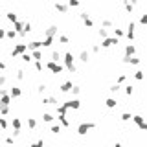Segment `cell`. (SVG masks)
Here are the masks:
<instances>
[{"mask_svg": "<svg viewBox=\"0 0 147 147\" xmlns=\"http://www.w3.org/2000/svg\"><path fill=\"white\" fill-rule=\"evenodd\" d=\"M11 94H13V96H20V90H18V88H13V90H11Z\"/></svg>", "mask_w": 147, "mask_h": 147, "instance_id": "1", "label": "cell"}, {"mask_svg": "<svg viewBox=\"0 0 147 147\" xmlns=\"http://www.w3.org/2000/svg\"><path fill=\"white\" fill-rule=\"evenodd\" d=\"M114 105H116L114 99H109V101H107V107H114Z\"/></svg>", "mask_w": 147, "mask_h": 147, "instance_id": "2", "label": "cell"}]
</instances>
